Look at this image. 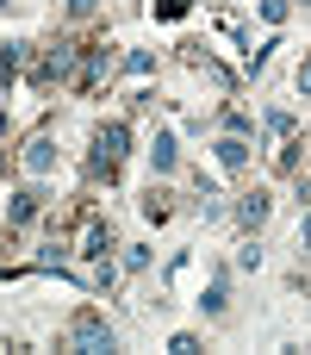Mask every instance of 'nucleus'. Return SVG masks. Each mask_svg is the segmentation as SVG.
Returning <instances> with one entry per match:
<instances>
[{"label":"nucleus","mask_w":311,"mask_h":355,"mask_svg":"<svg viewBox=\"0 0 311 355\" xmlns=\"http://www.w3.org/2000/svg\"><path fill=\"white\" fill-rule=\"evenodd\" d=\"M62 343H69V349H87V355H94V349H112V324H106V312H100V306H75Z\"/></svg>","instance_id":"obj_3"},{"label":"nucleus","mask_w":311,"mask_h":355,"mask_svg":"<svg viewBox=\"0 0 311 355\" xmlns=\"http://www.w3.org/2000/svg\"><path fill=\"white\" fill-rule=\"evenodd\" d=\"M293 131H299V119H293L287 106H274V112H268V137H293Z\"/></svg>","instance_id":"obj_13"},{"label":"nucleus","mask_w":311,"mask_h":355,"mask_svg":"<svg viewBox=\"0 0 311 355\" xmlns=\"http://www.w3.org/2000/svg\"><path fill=\"white\" fill-rule=\"evenodd\" d=\"M274 144H281V150L268 156V162H274V175H299V150H305V144H299V131H293V137H274Z\"/></svg>","instance_id":"obj_11"},{"label":"nucleus","mask_w":311,"mask_h":355,"mask_svg":"<svg viewBox=\"0 0 311 355\" xmlns=\"http://www.w3.org/2000/svg\"><path fill=\"white\" fill-rule=\"evenodd\" d=\"M181 62H187V69H199V75H212L218 87H237V81H231V69H224L206 44H181Z\"/></svg>","instance_id":"obj_5"},{"label":"nucleus","mask_w":311,"mask_h":355,"mask_svg":"<svg viewBox=\"0 0 311 355\" xmlns=\"http://www.w3.org/2000/svg\"><path fill=\"white\" fill-rule=\"evenodd\" d=\"M19 162H25V175H50V162H56V137H50V125H37V131L25 137Z\"/></svg>","instance_id":"obj_4"},{"label":"nucleus","mask_w":311,"mask_h":355,"mask_svg":"<svg viewBox=\"0 0 311 355\" xmlns=\"http://www.w3.org/2000/svg\"><path fill=\"white\" fill-rule=\"evenodd\" d=\"M305 300H311V293H305Z\"/></svg>","instance_id":"obj_26"},{"label":"nucleus","mask_w":311,"mask_h":355,"mask_svg":"<svg viewBox=\"0 0 311 355\" xmlns=\"http://www.w3.org/2000/svg\"><path fill=\"white\" fill-rule=\"evenodd\" d=\"M0 6H6V0H0Z\"/></svg>","instance_id":"obj_25"},{"label":"nucleus","mask_w":311,"mask_h":355,"mask_svg":"<svg viewBox=\"0 0 311 355\" xmlns=\"http://www.w3.org/2000/svg\"><path fill=\"white\" fill-rule=\"evenodd\" d=\"M256 6H262V19H268V25H281V19L293 12V0H256Z\"/></svg>","instance_id":"obj_18"},{"label":"nucleus","mask_w":311,"mask_h":355,"mask_svg":"<svg viewBox=\"0 0 311 355\" xmlns=\"http://www.w3.org/2000/svg\"><path fill=\"white\" fill-rule=\"evenodd\" d=\"M299 250L311 256V212H305V225H299Z\"/></svg>","instance_id":"obj_21"},{"label":"nucleus","mask_w":311,"mask_h":355,"mask_svg":"<svg viewBox=\"0 0 311 355\" xmlns=\"http://www.w3.org/2000/svg\"><path fill=\"white\" fill-rule=\"evenodd\" d=\"M37 212H44V193H37V187H19V193L6 200V225H12V231H19V225H31Z\"/></svg>","instance_id":"obj_8"},{"label":"nucleus","mask_w":311,"mask_h":355,"mask_svg":"<svg viewBox=\"0 0 311 355\" xmlns=\"http://www.w3.org/2000/svg\"><path fill=\"white\" fill-rule=\"evenodd\" d=\"M249 125H256V119H249L243 106H231V112H224V131H237V137H249Z\"/></svg>","instance_id":"obj_17"},{"label":"nucleus","mask_w":311,"mask_h":355,"mask_svg":"<svg viewBox=\"0 0 311 355\" xmlns=\"http://www.w3.org/2000/svg\"><path fill=\"white\" fill-rule=\"evenodd\" d=\"M125 156H131V125L125 119L94 125V137H87V181H118Z\"/></svg>","instance_id":"obj_2"},{"label":"nucleus","mask_w":311,"mask_h":355,"mask_svg":"<svg viewBox=\"0 0 311 355\" xmlns=\"http://www.w3.org/2000/svg\"><path fill=\"white\" fill-rule=\"evenodd\" d=\"M299 6H311V0H299Z\"/></svg>","instance_id":"obj_24"},{"label":"nucleus","mask_w":311,"mask_h":355,"mask_svg":"<svg viewBox=\"0 0 311 355\" xmlns=\"http://www.w3.org/2000/svg\"><path fill=\"white\" fill-rule=\"evenodd\" d=\"M125 69H131V75H156V56H150V50H131Z\"/></svg>","instance_id":"obj_16"},{"label":"nucleus","mask_w":311,"mask_h":355,"mask_svg":"<svg viewBox=\"0 0 311 355\" xmlns=\"http://www.w3.org/2000/svg\"><path fill=\"white\" fill-rule=\"evenodd\" d=\"M268 212H274V200H268L262 187L237 193V225H243V231H262V225H268Z\"/></svg>","instance_id":"obj_6"},{"label":"nucleus","mask_w":311,"mask_h":355,"mask_svg":"<svg viewBox=\"0 0 311 355\" xmlns=\"http://www.w3.org/2000/svg\"><path fill=\"white\" fill-rule=\"evenodd\" d=\"M199 312H212V318H224V312H231V281H224V275H212V287L199 293Z\"/></svg>","instance_id":"obj_12"},{"label":"nucleus","mask_w":311,"mask_h":355,"mask_svg":"<svg viewBox=\"0 0 311 355\" xmlns=\"http://www.w3.org/2000/svg\"><path fill=\"white\" fill-rule=\"evenodd\" d=\"M0 175H6V156H0Z\"/></svg>","instance_id":"obj_22"},{"label":"nucleus","mask_w":311,"mask_h":355,"mask_svg":"<svg viewBox=\"0 0 311 355\" xmlns=\"http://www.w3.org/2000/svg\"><path fill=\"white\" fill-rule=\"evenodd\" d=\"M187 6H193V0H150L156 19H187Z\"/></svg>","instance_id":"obj_15"},{"label":"nucleus","mask_w":311,"mask_h":355,"mask_svg":"<svg viewBox=\"0 0 311 355\" xmlns=\"http://www.w3.org/2000/svg\"><path fill=\"white\" fill-rule=\"evenodd\" d=\"M150 162H156V175H168V168L181 162V144H175V131H156V144H150Z\"/></svg>","instance_id":"obj_10"},{"label":"nucleus","mask_w":311,"mask_h":355,"mask_svg":"<svg viewBox=\"0 0 311 355\" xmlns=\"http://www.w3.org/2000/svg\"><path fill=\"white\" fill-rule=\"evenodd\" d=\"M62 19H75V25L94 19V0H62Z\"/></svg>","instance_id":"obj_19"},{"label":"nucleus","mask_w":311,"mask_h":355,"mask_svg":"<svg viewBox=\"0 0 311 355\" xmlns=\"http://www.w3.org/2000/svg\"><path fill=\"white\" fill-rule=\"evenodd\" d=\"M19 62H25V50H19V44H0V81H12Z\"/></svg>","instance_id":"obj_14"},{"label":"nucleus","mask_w":311,"mask_h":355,"mask_svg":"<svg viewBox=\"0 0 311 355\" xmlns=\"http://www.w3.org/2000/svg\"><path fill=\"white\" fill-rule=\"evenodd\" d=\"M212 156H218V168H231V175H243V168H249V137H237V131H224V137L212 144Z\"/></svg>","instance_id":"obj_7"},{"label":"nucleus","mask_w":311,"mask_h":355,"mask_svg":"<svg viewBox=\"0 0 311 355\" xmlns=\"http://www.w3.org/2000/svg\"><path fill=\"white\" fill-rule=\"evenodd\" d=\"M0 125H6V106H0Z\"/></svg>","instance_id":"obj_23"},{"label":"nucleus","mask_w":311,"mask_h":355,"mask_svg":"<svg viewBox=\"0 0 311 355\" xmlns=\"http://www.w3.org/2000/svg\"><path fill=\"white\" fill-rule=\"evenodd\" d=\"M299 94H311V50H305V62H299Z\"/></svg>","instance_id":"obj_20"},{"label":"nucleus","mask_w":311,"mask_h":355,"mask_svg":"<svg viewBox=\"0 0 311 355\" xmlns=\"http://www.w3.org/2000/svg\"><path fill=\"white\" fill-rule=\"evenodd\" d=\"M75 62H81V37H50V44L25 50V81L37 94H56L75 81Z\"/></svg>","instance_id":"obj_1"},{"label":"nucleus","mask_w":311,"mask_h":355,"mask_svg":"<svg viewBox=\"0 0 311 355\" xmlns=\"http://www.w3.org/2000/svg\"><path fill=\"white\" fill-rule=\"evenodd\" d=\"M143 218H150V225H168V218H175V193L150 181V187H143Z\"/></svg>","instance_id":"obj_9"}]
</instances>
